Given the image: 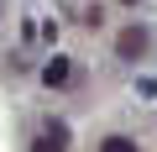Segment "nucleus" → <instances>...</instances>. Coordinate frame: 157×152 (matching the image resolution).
<instances>
[{
    "label": "nucleus",
    "instance_id": "f257e3e1",
    "mask_svg": "<svg viewBox=\"0 0 157 152\" xmlns=\"http://www.w3.org/2000/svg\"><path fill=\"white\" fill-rule=\"evenodd\" d=\"M42 79H47V84H63V79H68V63H63V58H52V63L42 68Z\"/></svg>",
    "mask_w": 157,
    "mask_h": 152
},
{
    "label": "nucleus",
    "instance_id": "f03ea898",
    "mask_svg": "<svg viewBox=\"0 0 157 152\" xmlns=\"http://www.w3.org/2000/svg\"><path fill=\"white\" fill-rule=\"evenodd\" d=\"M37 152H63V131H47V136L37 142Z\"/></svg>",
    "mask_w": 157,
    "mask_h": 152
},
{
    "label": "nucleus",
    "instance_id": "7ed1b4c3",
    "mask_svg": "<svg viewBox=\"0 0 157 152\" xmlns=\"http://www.w3.org/2000/svg\"><path fill=\"white\" fill-rule=\"evenodd\" d=\"M100 152H136V142H126V136H110V142H105Z\"/></svg>",
    "mask_w": 157,
    "mask_h": 152
}]
</instances>
